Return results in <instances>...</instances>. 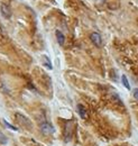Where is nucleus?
<instances>
[{
  "instance_id": "nucleus-1",
  "label": "nucleus",
  "mask_w": 138,
  "mask_h": 146,
  "mask_svg": "<svg viewBox=\"0 0 138 146\" xmlns=\"http://www.w3.org/2000/svg\"><path fill=\"white\" fill-rule=\"evenodd\" d=\"M15 120L17 121V124L19 126L24 127L25 129H32V128H33V123H32V120H31L27 116H25V115H23V113H20V112H16V113H15Z\"/></svg>"
},
{
  "instance_id": "nucleus-2",
  "label": "nucleus",
  "mask_w": 138,
  "mask_h": 146,
  "mask_svg": "<svg viewBox=\"0 0 138 146\" xmlns=\"http://www.w3.org/2000/svg\"><path fill=\"white\" fill-rule=\"evenodd\" d=\"M39 129H40V131L44 135H52V134H54V131H55V128L53 127L52 124H50L47 121L40 123L39 124Z\"/></svg>"
},
{
  "instance_id": "nucleus-3",
  "label": "nucleus",
  "mask_w": 138,
  "mask_h": 146,
  "mask_svg": "<svg viewBox=\"0 0 138 146\" xmlns=\"http://www.w3.org/2000/svg\"><path fill=\"white\" fill-rule=\"evenodd\" d=\"M90 39H91V42H92L97 47H100V46L102 45L101 35H100L99 33H97V32H94V33H92V34L90 35Z\"/></svg>"
},
{
  "instance_id": "nucleus-4",
  "label": "nucleus",
  "mask_w": 138,
  "mask_h": 146,
  "mask_svg": "<svg viewBox=\"0 0 138 146\" xmlns=\"http://www.w3.org/2000/svg\"><path fill=\"white\" fill-rule=\"evenodd\" d=\"M0 11H1V15L5 17V18H10L11 17V9L10 7L7 5V3H1V7H0Z\"/></svg>"
},
{
  "instance_id": "nucleus-5",
  "label": "nucleus",
  "mask_w": 138,
  "mask_h": 146,
  "mask_svg": "<svg viewBox=\"0 0 138 146\" xmlns=\"http://www.w3.org/2000/svg\"><path fill=\"white\" fill-rule=\"evenodd\" d=\"M72 137V124L66 123L65 125V133H64V139L65 142H70Z\"/></svg>"
},
{
  "instance_id": "nucleus-6",
  "label": "nucleus",
  "mask_w": 138,
  "mask_h": 146,
  "mask_svg": "<svg viewBox=\"0 0 138 146\" xmlns=\"http://www.w3.org/2000/svg\"><path fill=\"white\" fill-rule=\"evenodd\" d=\"M55 36H56V39H57V43L61 46H63L64 43H65V36H64V34L61 31H56L55 32Z\"/></svg>"
},
{
  "instance_id": "nucleus-7",
  "label": "nucleus",
  "mask_w": 138,
  "mask_h": 146,
  "mask_svg": "<svg viewBox=\"0 0 138 146\" xmlns=\"http://www.w3.org/2000/svg\"><path fill=\"white\" fill-rule=\"evenodd\" d=\"M76 109H78V112H79L80 117H81L82 119H86V108L83 107V105H78Z\"/></svg>"
},
{
  "instance_id": "nucleus-8",
  "label": "nucleus",
  "mask_w": 138,
  "mask_h": 146,
  "mask_svg": "<svg viewBox=\"0 0 138 146\" xmlns=\"http://www.w3.org/2000/svg\"><path fill=\"white\" fill-rule=\"evenodd\" d=\"M43 64H44L48 70H52L53 69L52 63H51V61H50L48 56H46V55H44V56H43Z\"/></svg>"
},
{
  "instance_id": "nucleus-9",
  "label": "nucleus",
  "mask_w": 138,
  "mask_h": 146,
  "mask_svg": "<svg viewBox=\"0 0 138 146\" xmlns=\"http://www.w3.org/2000/svg\"><path fill=\"white\" fill-rule=\"evenodd\" d=\"M0 144H1V145L8 144V138H7V136H6L2 131H0Z\"/></svg>"
},
{
  "instance_id": "nucleus-10",
  "label": "nucleus",
  "mask_w": 138,
  "mask_h": 146,
  "mask_svg": "<svg viewBox=\"0 0 138 146\" xmlns=\"http://www.w3.org/2000/svg\"><path fill=\"white\" fill-rule=\"evenodd\" d=\"M121 82H122V84L125 86V88L126 89H130V86H129V82H128V79H127V76L126 75H122L121 76Z\"/></svg>"
},
{
  "instance_id": "nucleus-11",
  "label": "nucleus",
  "mask_w": 138,
  "mask_h": 146,
  "mask_svg": "<svg viewBox=\"0 0 138 146\" xmlns=\"http://www.w3.org/2000/svg\"><path fill=\"white\" fill-rule=\"evenodd\" d=\"M3 124H5V126H6V127L9 128V129H11V130H17V127H16V126L10 125V124H9L7 120H5V119H3Z\"/></svg>"
},
{
  "instance_id": "nucleus-12",
  "label": "nucleus",
  "mask_w": 138,
  "mask_h": 146,
  "mask_svg": "<svg viewBox=\"0 0 138 146\" xmlns=\"http://www.w3.org/2000/svg\"><path fill=\"white\" fill-rule=\"evenodd\" d=\"M133 96H134V98H135V99L138 101V89H137V88L133 89Z\"/></svg>"
},
{
  "instance_id": "nucleus-13",
  "label": "nucleus",
  "mask_w": 138,
  "mask_h": 146,
  "mask_svg": "<svg viewBox=\"0 0 138 146\" xmlns=\"http://www.w3.org/2000/svg\"><path fill=\"white\" fill-rule=\"evenodd\" d=\"M93 1H94V3H97V5H104L105 0H93Z\"/></svg>"
}]
</instances>
